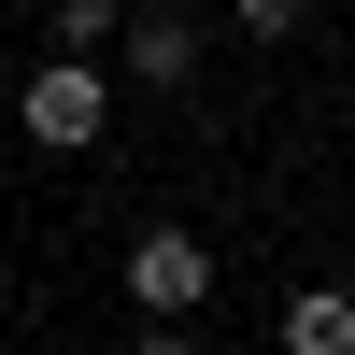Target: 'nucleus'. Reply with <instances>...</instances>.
I'll return each mask as SVG.
<instances>
[{
  "label": "nucleus",
  "instance_id": "obj_1",
  "mask_svg": "<svg viewBox=\"0 0 355 355\" xmlns=\"http://www.w3.org/2000/svg\"><path fill=\"white\" fill-rule=\"evenodd\" d=\"M128 299H142V327H185V313L214 299V242H199V227H142L128 242Z\"/></svg>",
  "mask_w": 355,
  "mask_h": 355
},
{
  "label": "nucleus",
  "instance_id": "obj_3",
  "mask_svg": "<svg viewBox=\"0 0 355 355\" xmlns=\"http://www.w3.org/2000/svg\"><path fill=\"white\" fill-rule=\"evenodd\" d=\"M270 341H284V355H355V284H299Z\"/></svg>",
  "mask_w": 355,
  "mask_h": 355
},
{
  "label": "nucleus",
  "instance_id": "obj_5",
  "mask_svg": "<svg viewBox=\"0 0 355 355\" xmlns=\"http://www.w3.org/2000/svg\"><path fill=\"white\" fill-rule=\"evenodd\" d=\"M43 43H57V71H100V57L128 43V15H114V0H57V15H43Z\"/></svg>",
  "mask_w": 355,
  "mask_h": 355
},
{
  "label": "nucleus",
  "instance_id": "obj_6",
  "mask_svg": "<svg viewBox=\"0 0 355 355\" xmlns=\"http://www.w3.org/2000/svg\"><path fill=\"white\" fill-rule=\"evenodd\" d=\"M128 355H199V327H142V341H128Z\"/></svg>",
  "mask_w": 355,
  "mask_h": 355
},
{
  "label": "nucleus",
  "instance_id": "obj_2",
  "mask_svg": "<svg viewBox=\"0 0 355 355\" xmlns=\"http://www.w3.org/2000/svg\"><path fill=\"white\" fill-rule=\"evenodd\" d=\"M15 128H28V142H57V157H85V142L114 128V85H100V71H57V57H43V71H28V100H15Z\"/></svg>",
  "mask_w": 355,
  "mask_h": 355
},
{
  "label": "nucleus",
  "instance_id": "obj_4",
  "mask_svg": "<svg viewBox=\"0 0 355 355\" xmlns=\"http://www.w3.org/2000/svg\"><path fill=\"white\" fill-rule=\"evenodd\" d=\"M114 57H128L142 85H185V71H199V15H128V43H114Z\"/></svg>",
  "mask_w": 355,
  "mask_h": 355
}]
</instances>
